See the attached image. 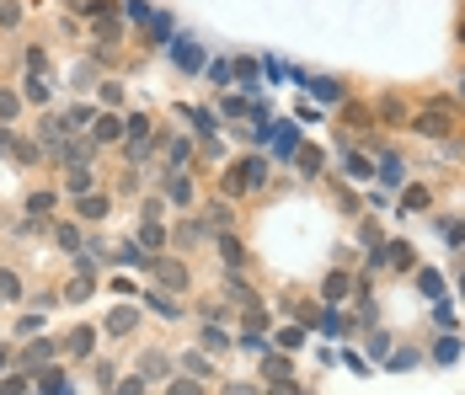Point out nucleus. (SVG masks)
<instances>
[{"instance_id": "4468645a", "label": "nucleus", "mask_w": 465, "mask_h": 395, "mask_svg": "<svg viewBox=\"0 0 465 395\" xmlns=\"http://www.w3.org/2000/svg\"><path fill=\"white\" fill-rule=\"evenodd\" d=\"M16 112H22V96H16V91H0V123H11Z\"/></svg>"}, {"instance_id": "5701e85b", "label": "nucleus", "mask_w": 465, "mask_h": 395, "mask_svg": "<svg viewBox=\"0 0 465 395\" xmlns=\"http://www.w3.org/2000/svg\"><path fill=\"white\" fill-rule=\"evenodd\" d=\"M91 187V166H70V192H86Z\"/></svg>"}, {"instance_id": "f3484780", "label": "nucleus", "mask_w": 465, "mask_h": 395, "mask_svg": "<svg viewBox=\"0 0 465 395\" xmlns=\"http://www.w3.org/2000/svg\"><path fill=\"white\" fill-rule=\"evenodd\" d=\"M417 288H423L428 300H439V294H444V278L439 273H417Z\"/></svg>"}, {"instance_id": "7c9ffc66", "label": "nucleus", "mask_w": 465, "mask_h": 395, "mask_svg": "<svg viewBox=\"0 0 465 395\" xmlns=\"http://www.w3.org/2000/svg\"><path fill=\"white\" fill-rule=\"evenodd\" d=\"M0 294H6V300H16V294H22V283H16V273H0Z\"/></svg>"}, {"instance_id": "4c0bfd02", "label": "nucleus", "mask_w": 465, "mask_h": 395, "mask_svg": "<svg viewBox=\"0 0 465 395\" xmlns=\"http://www.w3.org/2000/svg\"><path fill=\"white\" fill-rule=\"evenodd\" d=\"M27 390V379H6V384H0V395H22Z\"/></svg>"}, {"instance_id": "c9c22d12", "label": "nucleus", "mask_w": 465, "mask_h": 395, "mask_svg": "<svg viewBox=\"0 0 465 395\" xmlns=\"http://www.w3.org/2000/svg\"><path fill=\"white\" fill-rule=\"evenodd\" d=\"M145 374H166V358H160V353H145Z\"/></svg>"}, {"instance_id": "7ed1b4c3", "label": "nucleus", "mask_w": 465, "mask_h": 395, "mask_svg": "<svg viewBox=\"0 0 465 395\" xmlns=\"http://www.w3.org/2000/svg\"><path fill=\"white\" fill-rule=\"evenodd\" d=\"M375 262H391V267H412V246L406 240H391V246H379Z\"/></svg>"}, {"instance_id": "aec40b11", "label": "nucleus", "mask_w": 465, "mask_h": 395, "mask_svg": "<svg viewBox=\"0 0 465 395\" xmlns=\"http://www.w3.org/2000/svg\"><path fill=\"white\" fill-rule=\"evenodd\" d=\"M262 374H268V379H289V358H262Z\"/></svg>"}, {"instance_id": "cd10ccee", "label": "nucleus", "mask_w": 465, "mask_h": 395, "mask_svg": "<svg viewBox=\"0 0 465 395\" xmlns=\"http://www.w3.org/2000/svg\"><path fill=\"white\" fill-rule=\"evenodd\" d=\"M348 177L364 182V177H375V171H369V160H364V155H348Z\"/></svg>"}, {"instance_id": "79ce46f5", "label": "nucleus", "mask_w": 465, "mask_h": 395, "mask_svg": "<svg viewBox=\"0 0 465 395\" xmlns=\"http://www.w3.org/2000/svg\"><path fill=\"white\" fill-rule=\"evenodd\" d=\"M460 96H465V86H460Z\"/></svg>"}, {"instance_id": "1a4fd4ad", "label": "nucleus", "mask_w": 465, "mask_h": 395, "mask_svg": "<svg viewBox=\"0 0 465 395\" xmlns=\"http://www.w3.org/2000/svg\"><path fill=\"white\" fill-rule=\"evenodd\" d=\"M107 331L112 336H129V331H134V310H112L107 315Z\"/></svg>"}, {"instance_id": "f03ea898", "label": "nucleus", "mask_w": 465, "mask_h": 395, "mask_svg": "<svg viewBox=\"0 0 465 395\" xmlns=\"http://www.w3.org/2000/svg\"><path fill=\"white\" fill-rule=\"evenodd\" d=\"M262 182H268V160H241V166H235L230 171V182H225V187H230V192H241V187H262Z\"/></svg>"}, {"instance_id": "f8f14e48", "label": "nucleus", "mask_w": 465, "mask_h": 395, "mask_svg": "<svg viewBox=\"0 0 465 395\" xmlns=\"http://www.w3.org/2000/svg\"><path fill=\"white\" fill-rule=\"evenodd\" d=\"M81 214H86V219H102V214H107V198H97V192H81Z\"/></svg>"}, {"instance_id": "58836bf2", "label": "nucleus", "mask_w": 465, "mask_h": 395, "mask_svg": "<svg viewBox=\"0 0 465 395\" xmlns=\"http://www.w3.org/2000/svg\"><path fill=\"white\" fill-rule=\"evenodd\" d=\"M230 395H257V390H252V384H230Z\"/></svg>"}, {"instance_id": "c756f323", "label": "nucleus", "mask_w": 465, "mask_h": 395, "mask_svg": "<svg viewBox=\"0 0 465 395\" xmlns=\"http://www.w3.org/2000/svg\"><path fill=\"white\" fill-rule=\"evenodd\" d=\"M172 395H204V384H198V374H193V379H177V384H172Z\"/></svg>"}, {"instance_id": "9d476101", "label": "nucleus", "mask_w": 465, "mask_h": 395, "mask_svg": "<svg viewBox=\"0 0 465 395\" xmlns=\"http://www.w3.org/2000/svg\"><path fill=\"white\" fill-rule=\"evenodd\" d=\"M123 134H129L134 144H145V139H150V118H145V112H134V118L123 123Z\"/></svg>"}, {"instance_id": "0eeeda50", "label": "nucleus", "mask_w": 465, "mask_h": 395, "mask_svg": "<svg viewBox=\"0 0 465 395\" xmlns=\"http://www.w3.org/2000/svg\"><path fill=\"white\" fill-rule=\"evenodd\" d=\"M91 342H97V331H91V326L70 331V353H75V358H86V353H91Z\"/></svg>"}, {"instance_id": "ea45409f", "label": "nucleus", "mask_w": 465, "mask_h": 395, "mask_svg": "<svg viewBox=\"0 0 465 395\" xmlns=\"http://www.w3.org/2000/svg\"><path fill=\"white\" fill-rule=\"evenodd\" d=\"M0 369H6V348H0Z\"/></svg>"}, {"instance_id": "4be33fe9", "label": "nucleus", "mask_w": 465, "mask_h": 395, "mask_svg": "<svg viewBox=\"0 0 465 395\" xmlns=\"http://www.w3.org/2000/svg\"><path fill=\"white\" fill-rule=\"evenodd\" d=\"M54 235H59V246H64V252H81V230H75V225H59Z\"/></svg>"}, {"instance_id": "a878e982", "label": "nucleus", "mask_w": 465, "mask_h": 395, "mask_svg": "<svg viewBox=\"0 0 465 395\" xmlns=\"http://www.w3.org/2000/svg\"><path fill=\"white\" fill-rule=\"evenodd\" d=\"M310 86H316L321 102H337V96H343V86H337V81H310Z\"/></svg>"}, {"instance_id": "6e6552de", "label": "nucleus", "mask_w": 465, "mask_h": 395, "mask_svg": "<svg viewBox=\"0 0 465 395\" xmlns=\"http://www.w3.org/2000/svg\"><path fill=\"white\" fill-rule=\"evenodd\" d=\"M172 54H177V64H182V70H198V64H204V54H198L193 43H172Z\"/></svg>"}, {"instance_id": "39448f33", "label": "nucleus", "mask_w": 465, "mask_h": 395, "mask_svg": "<svg viewBox=\"0 0 465 395\" xmlns=\"http://www.w3.org/2000/svg\"><path fill=\"white\" fill-rule=\"evenodd\" d=\"M294 166L305 171V177H316V171H321V150H316V144H300V150H294Z\"/></svg>"}, {"instance_id": "bb28decb", "label": "nucleus", "mask_w": 465, "mask_h": 395, "mask_svg": "<svg viewBox=\"0 0 465 395\" xmlns=\"http://www.w3.org/2000/svg\"><path fill=\"white\" fill-rule=\"evenodd\" d=\"M300 342H305V331H300V326H289V331H278V348H289V353H294Z\"/></svg>"}, {"instance_id": "c85d7f7f", "label": "nucleus", "mask_w": 465, "mask_h": 395, "mask_svg": "<svg viewBox=\"0 0 465 395\" xmlns=\"http://www.w3.org/2000/svg\"><path fill=\"white\" fill-rule=\"evenodd\" d=\"M54 358V348H49V342H37V348H27V363H33V369H37V363H49Z\"/></svg>"}, {"instance_id": "6ab92c4d", "label": "nucleus", "mask_w": 465, "mask_h": 395, "mask_svg": "<svg viewBox=\"0 0 465 395\" xmlns=\"http://www.w3.org/2000/svg\"><path fill=\"white\" fill-rule=\"evenodd\" d=\"M166 192H172V204H187V198H193V187H187V177H166Z\"/></svg>"}, {"instance_id": "dca6fc26", "label": "nucleus", "mask_w": 465, "mask_h": 395, "mask_svg": "<svg viewBox=\"0 0 465 395\" xmlns=\"http://www.w3.org/2000/svg\"><path fill=\"white\" fill-rule=\"evenodd\" d=\"M348 288H353V283H348V273H331V278H326V300L337 305V300L348 294Z\"/></svg>"}, {"instance_id": "423d86ee", "label": "nucleus", "mask_w": 465, "mask_h": 395, "mask_svg": "<svg viewBox=\"0 0 465 395\" xmlns=\"http://www.w3.org/2000/svg\"><path fill=\"white\" fill-rule=\"evenodd\" d=\"M155 273H160V283L187 288V267H182V262H155Z\"/></svg>"}, {"instance_id": "473e14b6", "label": "nucleus", "mask_w": 465, "mask_h": 395, "mask_svg": "<svg viewBox=\"0 0 465 395\" xmlns=\"http://www.w3.org/2000/svg\"><path fill=\"white\" fill-rule=\"evenodd\" d=\"M208 75H214V86H225L235 75V64H208Z\"/></svg>"}, {"instance_id": "e433bc0d", "label": "nucleus", "mask_w": 465, "mask_h": 395, "mask_svg": "<svg viewBox=\"0 0 465 395\" xmlns=\"http://www.w3.org/2000/svg\"><path fill=\"white\" fill-rule=\"evenodd\" d=\"M268 395H305V390H300V384H289V379H273Z\"/></svg>"}, {"instance_id": "f704fd0d", "label": "nucleus", "mask_w": 465, "mask_h": 395, "mask_svg": "<svg viewBox=\"0 0 465 395\" xmlns=\"http://www.w3.org/2000/svg\"><path fill=\"white\" fill-rule=\"evenodd\" d=\"M139 240H145V246H166V235H160V225H145V235H139Z\"/></svg>"}, {"instance_id": "72a5a7b5", "label": "nucleus", "mask_w": 465, "mask_h": 395, "mask_svg": "<svg viewBox=\"0 0 465 395\" xmlns=\"http://www.w3.org/2000/svg\"><path fill=\"white\" fill-rule=\"evenodd\" d=\"M112 395H145V379H123V384H118Z\"/></svg>"}, {"instance_id": "a19ab883", "label": "nucleus", "mask_w": 465, "mask_h": 395, "mask_svg": "<svg viewBox=\"0 0 465 395\" xmlns=\"http://www.w3.org/2000/svg\"><path fill=\"white\" fill-rule=\"evenodd\" d=\"M460 43H465V27H460Z\"/></svg>"}, {"instance_id": "2f4dec72", "label": "nucleus", "mask_w": 465, "mask_h": 395, "mask_svg": "<svg viewBox=\"0 0 465 395\" xmlns=\"http://www.w3.org/2000/svg\"><path fill=\"white\" fill-rule=\"evenodd\" d=\"M187 118L198 123V134H214V118H208V112H198V107H187Z\"/></svg>"}, {"instance_id": "9b49d317", "label": "nucleus", "mask_w": 465, "mask_h": 395, "mask_svg": "<svg viewBox=\"0 0 465 395\" xmlns=\"http://www.w3.org/2000/svg\"><path fill=\"white\" fill-rule=\"evenodd\" d=\"M22 96H27V102H49V81L33 70V75H27V91H22Z\"/></svg>"}, {"instance_id": "f257e3e1", "label": "nucleus", "mask_w": 465, "mask_h": 395, "mask_svg": "<svg viewBox=\"0 0 465 395\" xmlns=\"http://www.w3.org/2000/svg\"><path fill=\"white\" fill-rule=\"evenodd\" d=\"M449 129H454V107L449 102H433V107L417 118V134H433V139H444Z\"/></svg>"}, {"instance_id": "412c9836", "label": "nucleus", "mask_w": 465, "mask_h": 395, "mask_svg": "<svg viewBox=\"0 0 465 395\" xmlns=\"http://www.w3.org/2000/svg\"><path fill=\"white\" fill-rule=\"evenodd\" d=\"M379 177H385V187H396V182H401V160L385 155V160H379Z\"/></svg>"}, {"instance_id": "ddd939ff", "label": "nucleus", "mask_w": 465, "mask_h": 395, "mask_svg": "<svg viewBox=\"0 0 465 395\" xmlns=\"http://www.w3.org/2000/svg\"><path fill=\"white\" fill-rule=\"evenodd\" d=\"M401 208H406V214L428 208V187H406V192H401Z\"/></svg>"}, {"instance_id": "b1692460", "label": "nucleus", "mask_w": 465, "mask_h": 395, "mask_svg": "<svg viewBox=\"0 0 465 395\" xmlns=\"http://www.w3.org/2000/svg\"><path fill=\"white\" fill-rule=\"evenodd\" d=\"M220 252H225V262H230V267H241V262H246V252H241V246H235V240H230V235H225V240H220Z\"/></svg>"}, {"instance_id": "20e7f679", "label": "nucleus", "mask_w": 465, "mask_h": 395, "mask_svg": "<svg viewBox=\"0 0 465 395\" xmlns=\"http://www.w3.org/2000/svg\"><path fill=\"white\" fill-rule=\"evenodd\" d=\"M91 139H97V144L123 139V123H118V118H97V123H91Z\"/></svg>"}, {"instance_id": "a211bd4d", "label": "nucleus", "mask_w": 465, "mask_h": 395, "mask_svg": "<svg viewBox=\"0 0 465 395\" xmlns=\"http://www.w3.org/2000/svg\"><path fill=\"white\" fill-rule=\"evenodd\" d=\"M37 390H43V395H70V384H64V374H43Z\"/></svg>"}, {"instance_id": "393cba45", "label": "nucleus", "mask_w": 465, "mask_h": 395, "mask_svg": "<svg viewBox=\"0 0 465 395\" xmlns=\"http://www.w3.org/2000/svg\"><path fill=\"white\" fill-rule=\"evenodd\" d=\"M118 262H123V267H145V262H150V257H145V252H139V246H123V252H118Z\"/></svg>"}, {"instance_id": "2eb2a0df", "label": "nucleus", "mask_w": 465, "mask_h": 395, "mask_svg": "<svg viewBox=\"0 0 465 395\" xmlns=\"http://www.w3.org/2000/svg\"><path fill=\"white\" fill-rule=\"evenodd\" d=\"M49 208H54V192H33V198H27V214L33 219H43Z\"/></svg>"}]
</instances>
